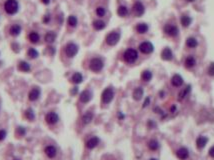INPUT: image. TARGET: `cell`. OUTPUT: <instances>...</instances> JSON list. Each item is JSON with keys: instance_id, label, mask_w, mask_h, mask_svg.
Wrapping results in <instances>:
<instances>
[{"instance_id": "obj_1", "label": "cell", "mask_w": 214, "mask_h": 160, "mask_svg": "<svg viewBox=\"0 0 214 160\" xmlns=\"http://www.w3.org/2000/svg\"><path fill=\"white\" fill-rule=\"evenodd\" d=\"M18 2L16 0H6L4 3V9L8 14H15L18 11Z\"/></svg>"}, {"instance_id": "obj_2", "label": "cell", "mask_w": 214, "mask_h": 160, "mask_svg": "<svg viewBox=\"0 0 214 160\" xmlns=\"http://www.w3.org/2000/svg\"><path fill=\"white\" fill-rule=\"evenodd\" d=\"M114 98V90L112 87H107L105 88L102 92V95H101V100H102V103L104 104H108L110 103L112 99Z\"/></svg>"}, {"instance_id": "obj_3", "label": "cell", "mask_w": 214, "mask_h": 160, "mask_svg": "<svg viewBox=\"0 0 214 160\" xmlns=\"http://www.w3.org/2000/svg\"><path fill=\"white\" fill-rule=\"evenodd\" d=\"M123 57H124V60L127 62V63H133V62H135L138 58V53L135 49H133V48H129V49H127L126 51L124 52L123 54Z\"/></svg>"}, {"instance_id": "obj_4", "label": "cell", "mask_w": 214, "mask_h": 160, "mask_svg": "<svg viewBox=\"0 0 214 160\" xmlns=\"http://www.w3.org/2000/svg\"><path fill=\"white\" fill-rule=\"evenodd\" d=\"M103 61L100 58H93V59H91L89 63V68L93 72H99L103 68Z\"/></svg>"}, {"instance_id": "obj_5", "label": "cell", "mask_w": 214, "mask_h": 160, "mask_svg": "<svg viewBox=\"0 0 214 160\" xmlns=\"http://www.w3.org/2000/svg\"><path fill=\"white\" fill-rule=\"evenodd\" d=\"M45 121L48 125H54L59 121V116L55 111H49L45 115Z\"/></svg>"}, {"instance_id": "obj_6", "label": "cell", "mask_w": 214, "mask_h": 160, "mask_svg": "<svg viewBox=\"0 0 214 160\" xmlns=\"http://www.w3.org/2000/svg\"><path fill=\"white\" fill-rule=\"evenodd\" d=\"M120 39V34L118 32H111L106 36V43L110 46H113V45L117 44V42L119 41Z\"/></svg>"}, {"instance_id": "obj_7", "label": "cell", "mask_w": 214, "mask_h": 160, "mask_svg": "<svg viewBox=\"0 0 214 160\" xmlns=\"http://www.w3.org/2000/svg\"><path fill=\"white\" fill-rule=\"evenodd\" d=\"M78 52V46L74 43H68L65 47V53L68 57H74Z\"/></svg>"}, {"instance_id": "obj_8", "label": "cell", "mask_w": 214, "mask_h": 160, "mask_svg": "<svg viewBox=\"0 0 214 160\" xmlns=\"http://www.w3.org/2000/svg\"><path fill=\"white\" fill-rule=\"evenodd\" d=\"M139 50L144 54H149L151 52H153L154 46L151 42L145 41V42H142V43L139 45Z\"/></svg>"}, {"instance_id": "obj_9", "label": "cell", "mask_w": 214, "mask_h": 160, "mask_svg": "<svg viewBox=\"0 0 214 160\" xmlns=\"http://www.w3.org/2000/svg\"><path fill=\"white\" fill-rule=\"evenodd\" d=\"M44 153L48 158L53 159L57 155V149L53 145H48L44 148Z\"/></svg>"}, {"instance_id": "obj_10", "label": "cell", "mask_w": 214, "mask_h": 160, "mask_svg": "<svg viewBox=\"0 0 214 160\" xmlns=\"http://www.w3.org/2000/svg\"><path fill=\"white\" fill-rule=\"evenodd\" d=\"M164 32H165L166 34L170 35V36H176V35L178 34L179 30L175 25L167 24V25L164 26Z\"/></svg>"}, {"instance_id": "obj_11", "label": "cell", "mask_w": 214, "mask_h": 160, "mask_svg": "<svg viewBox=\"0 0 214 160\" xmlns=\"http://www.w3.org/2000/svg\"><path fill=\"white\" fill-rule=\"evenodd\" d=\"M40 94H41L40 89L38 87H33L28 94V98L30 101H36L40 97Z\"/></svg>"}, {"instance_id": "obj_12", "label": "cell", "mask_w": 214, "mask_h": 160, "mask_svg": "<svg viewBox=\"0 0 214 160\" xmlns=\"http://www.w3.org/2000/svg\"><path fill=\"white\" fill-rule=\"evenodd\" d=\"M133 12L137 17H139L144 13V6L140 1L135 2V4L133 5Z\"/></svg>"}, {"instance_id": "obj_13", "label": "cell", "mask_w": 214, "mask_h": 160, "mask_svg": "<svg viewBox=\"0 0 214 160\" xmlns=\"http://www.w3.org/2000/svg\"><path fill=\"white\" fill-rule=\"evenodd\" d=\"M99 142H100V139L98 138L97 136H93L86 141V147L88 149H93L99 144Z\"/></svg>"}, {"instance_id": "obj_14", "label": "cell", "mask_w": 214, "mask_h": 160, "mask_svg": "<svg viewBox=\"0 0 214 160\" xmlns=\"http://www.w3.org/2000/svg\"><path fill=\"white\" fill-rule=\"evenodd\" d=\"M92 99V92L90 90H84L80 94V101L82 103H87Z\"/></svg>"}, {"instance_id": "obj_15", "label": "cell", "mask_w": 214, "mask_h": 160, "mask_svg": "<svg viewBox=\"0 0 214 160\" xmlns=\"http://www.w3.org/2000/svg\"><path fill=\"white\" fill-rule=\"evenodd\" d=\"M176 155L180 160H186L189 156V152H188V150H187V148L182 147V148H179L178 150H177Z\"/></svg>"}, {"instance_id": "obj_16", "label": "cell", "mask_w": 214, "mask_h": 160, "mask_svg": "<svg viewBox=\"0 0 214 160\" xmlns=\"http://www.w3.org/2000/svg\"><path fill=\"white\" fill-rule=\"evenodd\" d=\"M171 83H172L173 86L175 87H179L183 84V78L178 74L173 75L172 78H171Z\"/></svg>"}, {"instance_id": "obj_17", "label": "cell", "mask_w": 214, "mask_h": 160, "mask_svg": "<svg viewBox=\"0 0 214 160\" xmlns=\"http://www.w3.org/2000/svg\"><path fill=\"white\" fill-rule=\"evenodd\" d=\"M208 142V138L205 136H199L198 138L196 140V146L198 147L199 149H202L205 147V145L207 144Z\"/></svg>"}, {"instance_id": "obj_18", "label": "cell", "mask_w": 214, "mask_h": 160, "mask_svg": "<svg viewBox=\"0 0 214 160\" xmlns=\"http://www.w3.org/2000/svg\"><path fill=\"white\" fill-rule=\"evenodd\" d=\"M172 57H173V54L170 48H165V49H163L162 52H161V58H162L163 60H171Z\"/></svg>"}, {"instance_id": "obj_19", "label": "cell", "mask_w": 214, "mask_h": 160, "mask_svg": "<svg viewBox=\"0 0 214 160\" xmlns=\"http://www.w3.org/2000/svg\"><path fill=\"white\" fill-rule=\"evenodd\" d=\"M143 89L141 87H137L134 89L133 91V99L134 100H136V101H139L141 100V98H142V96H143Z\"/></svg>"}, {"instance_id": "obj_20", "label": "cell", "mask_w": 214, "mask_h": 160, "mask_svg": "<svg viewBox=\"0 0 214 160\" xmlns=\"http://www.w3.org/2000/svg\"><path fill=\"white\" fill-rule=\"evenodd\" d=\"M92 119H93V113H92L91 111H87V112L82 116V122H83V124H85V125L89 124L92 121Z\"/></svg>"}, {"instance_id": "obj_21", "label": "cell", "mask_w": 214, "mask_h": 160, "mask_svg": "<svg viewBox=\"0 0 214 160\" xmlns=\"http://www.w3.org/2000/svg\"><path fill=\"white\" fill-rule=\"evenodd\" d=\"M24 117L28 120V121H34L35 120V113H34L33 109H31V108L26 109V111L24 112Z\"/></svg>"}, {"instance_id": "obj_22", "label": "cell", "mask_w": 214, "mask_h": 160, "mask_svg": "<svg viewBox=\"0 0 214 160\" xmlns=\"http://www.w3.org/2000/svg\"><path fill=\"white\" fill-rule=\"evenodd\" d=\"M190 90H191V86L188 85V86H186L182 91H180L179 94H178V100L181 101V100H183L185 97L188 95V93L190 92Z\"/></svg>"}, {"instance_id": "obj_23", "label": "cell", "mask_w": 214, "mask_h": 160, "mask_svg": "<svg viewBox=\"0 0 214 160\" xmlns=\"http://www.w3.org/2000/svg\"><path fill=\"white\" fill-rule=\"evenodd\" d=\"M55 38H56V34H55L53 31H49L45 35V41L47 42V43H53Z\"/></svg>"}, {"instance_id": "obj_24", "label": "cell", "mask_w": 214, "mask_h": 160, "mask_svg": "<svg viewBox=\"0 0 214 160\" xmlns=\"http://www.w3.org/2000/svg\"><path fill=\"white\" fill-rule=\"evenodd\" d=\"M71 80H72V82H73V83L79 84V83H81L82 81H83V76H82L81 73L76 72V73L73 74V76H72Z\"/></svg>"}, {"instance_id": "obj_25", "label": "cell", "mask_w": 214, "mask_h": 160, "mask_svg": "<svg viewBox=\"0 0 214 160\" xmlns=\"http://www.w3.org/2000/svg\"><path fill=\"white\" fill-rule=\"evenodd\" d=\"M136 31L140 34L146 33V32L148 31V25L145 23H139L136 26Z\"/></svg>"}, {"instance_id": "obj_26", "label": "cell", "mask_w": 214, "mask_h": 160, "mask_svg": "<svg viewBox=\"0 0 214 160\" xmlns=\"http://www.w3.org/2000/svg\"><path fill=\"white\" fill-rule=\"evenodd\" d=\"M18 68L19 70L23 71V72H29L30 71V65L25 61H21L18 65Z\"/></svg>"}, {"instance_id": "obj_27", "label": "cell", "mask_w": 214, "mask_h": 160, "mask_svg": "<svg viewBox=\"0 0 214 160\" xmlns=\"http://www.w3.org/2000/svg\"><path fill=\"white\" fill-rule=\"evenodd\" d=\"M10 34L13 35V36H17V35L20 34V32H21V27L19 25L17 24H15V25H13L11 26V28H10Z\"/></svg>"}, {"instance_id": "obj_28", "label": "cell", "mask_w": 214, "mask_h": 160, "mask_svg": "<svg viewBox=\"0 0 214 160\" xmlns=\"http://www.w3.org/2000/svg\"><path fill=\"white\" fill-rule=\"evenodd\" d=\"M180 21H181V24H182L184 27H188V26L191 24V18L189 17V16H187V15H183L182 17H181L180 19Z\"/></svg>"}, {"instance_id": "obj_29", "label": "cell", "mask_w": 214, "mask_h": 160, "mask_svg": "<svg viewBox=\"0 0 214 160\" xmlns=\"http://www.w3.org/2000/svg\"><path fill=\"white\" fill-rule=\"evenodd\" d=\"M196 64V60L193 56H188L185 60V66L187 68H191Z\"/></svg>"}, {"instance_id": "obj_30", "label": "cell", "mask_w": 214, "mask_h": 160, "mask_svg": "<svg viewBox=\"0 0 214 160\" xmlns=\"http://www.w3.org/2000/svg\"><path fill=\"white\" fill-rule=\"evenodd\" d=\"M105 26H106V24L102 20H95L93 22V27L96 29V30H102L103 28H105Z\"/></svg>"}, {"instance_id": "obj_31", "label": "cell", "mask_w": 214, "mask_h": 160, "mask_svg": "<svg viewBox=\"0 0 214 160\" xmlns=\"http://www.w3.org/2000/svg\"><path fill=\"white\" fill-rule=\"evenodd\" d=\"M148 148H149L150 150H157L158 148H159V143H158L157 140L155 139H151L149 142H148Z\"/></svg>"}, {"instance_id": "obj_32", "label": "cell", "mask_w": 214, "mask_h": 160, "mask_svg": "<svg viewBox=\"0 0 214 160\" xmlns=\"http://www.w3.org/2000/svg\"><path fill=\"white\" fill-rule=\"evenodd\" d=\"M186 45L190 48H194L198 45V42H197V40L194 37H189V38H187V40H186Z\"/></svg>"}, {"instance_id": "obj_33", "label": "cell", "mask_w": 214, "mask_h": 160, "mask_svg": "<svg viewBox=\"0 0 214 160\" xmlns=\"http://www.w3.org/2000/svg\"><path fill=\"white\" fill-rule=\"evenodd\" d=\"M28 38L32 43H37L38 40L40 39V36H39V34L37 33V32H31V33L29 34Z\"/></svg>"}, {"instance_id": "obj_34", "label": "cell", "mask_w": 214, "mask_h": 160, "mask_svg": "<svg viewBox=\"0 0 214 160\" xmlns=\"http://www.w3.org/2000/svg\"><path fill=\"white\" fill-rule=\"evenodd\" d=\"M117 13H118V15L121 16V17H125L127 14H128V9L126 6H119L118 7V10H117Z\"/></svg>"}, {"instance_id": "obj_35", "label": "cell", "mask_w": 214, "mask_h": 160, "mask_svg": "<svg viewBox=\"0 0 214 160\" xmlns=\"http://www.w3.org/2000/svg\"><path fill=\"white\" fill-rule=\"evenodd\" d=\"M141 78H142L143 81H146V82H147V81H150L151 78H152V73H151L149 70L143 71L142 75H141Z\"/></svg>"}, {"instance_id": "obj_36", "label": "cell", "mask_w": 214, "mask_h": 160, "mask_svg": "<svg viewBox=\"0 0 214 160\" xmlns=\"http://www.w3.org/2000/svg\"><path fill=\"white\" fill-rule=\"evenodd\" d=\"M67 22H68L69 26H71V27H75V26L77 25V18L73 15H70L67 19Z\"/></svg>"}, {"instance_id": "obj_37", "label": "cell", "mask_w": 214, "mask_h": 160, "mask_svg": "<svg viewBox=\"0 0 214 160\" xmlns=\"http://www.w3.org/2000/svg\"><path fill=\"white\" fill-rule=\"evenodd\" d=\"M27 55L29 56V58H31V59H35V58L38 57V52H37V50H35L34 48H30L27 52Z\"/></svg>"}, {"instance_id": "obj_38", "label": "cell", "mask_w": 214, "mask_h": 160, "mask_svg": "<svg viewBox=\"0 0 214 160\" xmlns=\"http://www.w3.org/2000/svg\"><path fill=\"white\" fill-rule=\"evenodd\" d=\"M25 133H26V130L24 127H21V126L17 127V129H16V134L18 136H24Z\"/></svg>"}, {"instance_id": "obj_39", "label": "cell", "mask_w": 214, "mask_h": 160, "mask_svg": "<svg viewBox=\"0 0 214 160\" xmlns=\"http://www.w3.org/2000/svg\"><path fill=\"white\" fill-rule=\"evenodd\" d=\"M105 13H106V10H105V8L104 7H98L96 9V14L99 16V17H102V16H104L105 15Z\"/></svg>"}, {"instance_id": "obj_40", "label": "cell", "mask_w": 214, "mask_h": 160, "mask_svg": "<svg viewBox=\"0 0 214 160\" xmlns=\"http://www.w3.org/2000/svg\"><path fill=\"white\" fill-rule=\"evenodd\" d=\"M6 136H7V131L5 129H0V141H3Z\"/></svg>"}, {"instance_id": "obj_41", "label": "cell", "mask_w": 214, "mask_h": 160, "mask_svg": "<svg viewBox=\"0 0 214 160\" xmlns=\"http://www.w3.org/2000/svg\"><path fill=\"white\" fill-rule=\"evenodd\" d=\"M208 74L210 76H214V62H212L208 67Z\"/></svg>"}, {"instance_id": "obj_42", "label": "cell", "mask_w": 214, "mask_h": 160, "mask_svg": "<svg viewBox=\"0 0 214 160\" xmlns=\"http://www.w3.org/2000/svg\"><path fill=\"white\" fill-rule=\"evenodd\" d=\"M149 104H150V97H146L145 100H144V102H143V108L147 107Z\"/></svg>"}, {"instance_id": "obj_43", "label": "cell", "mask_w": 214, "mask_h": 160, "mask_svg": "<svg viewBox=\"0 0 214 160\" xmlns=\"http://www.w3.org/2000/svg\"><path fill=\"white\" fill-rule=\"evenodd\" d=\"M147 125L149 126V128H153V127L155 126V123H154L152 120H149V121H148V123H147Z\"/></svg>"}, {"instance_id": "obj_44", "label": "cell", "mask_w": 214, "mask_h": 160, "mask_svg": "<svg viewBox=\"0 0 214 160\" xmlns=\"http://www.w3.org/2000/svg\"><path fill=\"white\" fill-rule=\"evenodd\" d=\"M49 21H50V16H49V15H45V17L43 19V22H44V23H48Z\"/></svg>"}, {"instance_id": "obj_45", "label": "cell", "mask_w": 214, "mask_h": 160, "mask_svg": "<svg viewBox=\"0 0 214 160\" xmlns=\"http://www.w3.org/2000/svg\"><path fill=\"white\" fill-rule=\"evenodd\" d=\"M209 155L214 158V146H212V147L209 149Z\"/></svg>"}, {"instance_id": "obj_46", "label": "cell", "mask_w": 214, "mask_h": 160, "mask_svg": "<svg viewBox=\"0 0 214 160\" xmlns=\"http://www.w3.org/2000/svg\"><path fill=\"white\" fill-rule=\"evenodd\" d=\"M170 111H171V112H172V113H174V112H175V111H176V106H175V105L171 106V108H170Z\"/></svg>"}, {"instance_id": "obj_47", "label": "cell", "mask_w": 214, "mask_h": 160, "mask_svg": "<svg viewBox=\"0 0 214 160\" xmlns=\"http://www.w3.org/2000/svg\"><path fill=\"white\" fill-rule=\"evenodd\" d=\"M118 117H119V119H123L124 118V115L121 112H119V113H118Z\"/></svg>"}, {"instance_id": "obj_48", "label": "cell", "mask_w": 214, "mask_h": 160, "mask_svg": "<svg viewBox=\"0 0 214 160\" xmlns=\"http://www.w3.org/2000/svg\"><path fill=\"white\" fill-rule=\"evenodd\" d=\"M41 1H42V2H43V3H44V4H48V3H49V2H50V0H41Z\"/></svg>"}, {"instance_id": "obj_49", "label": "cell", "mask_w": 214, "mask_h": 160, "mask_svg": "<svg viewBox=\"0 0 214 160\" xmlns=\"http://www.w3.org/2000/svg\"><path fill=\"white\" fill-rule=\"evenodd\" d=\"M78 91V89H77V87H74V90L72 91V94H75Z\"/></svg>"}, {"instance_id": "obj_50", "label": "cell", "mask_w": 214, "mask_h": 160, "mask_svg": "<svg viewBox=\"0 0 214 160\" xmlns=\"http://www.w3.org/2000/svg\"><path fill=\"white\" fill-rule=\"evenodd\" d=\"M186 1H188V2H193V1H195V0H186Z\"/></svg>"}, {"instance_id": "obj_51", "label": "cell", "mask_w": 214, "mask_h": 160, "mask_svg": "<svg viewBox=\"0 0 214 160\" xmlns=\"http://www.w3.org/2000/svg\"><path fill=\"white\" fill-rule=\"evenodd\" d=\"M149 160H158V159H156V158H151V159H149Z\"/></svg>"}, {"instance_id": "obj_52", "label": "cell", "mask_w": 214, "mask_h": 160, "mask_svg": "<svg viewBox=\"0 0 214 160\" xmlns=\"http://www.w3.org/2000/svg\"><path fill=\"white\" fill-rule=\"evenodd\" d=\"M14 160H19V159H14Z\"/></svg>"}]
</instances>
